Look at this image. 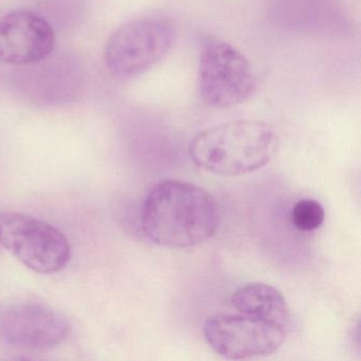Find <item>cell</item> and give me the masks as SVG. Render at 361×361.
Masks as SVG:
<instances>
[{
  "mask_svg": "<svg viewBox=\"0 0 361 361\" xmlns=\"http://www.w3.org/2000/svg\"><path fill=\"white\" fill-rule=\"evenodd\" d=\"M207 343L224 358L266 357L280 350L286 337L283 325L238 314H219L204 324Z\"/></svg>",
  "mask_w": 361,
  "mask_h": 361,
  "instance_id": "8992f818",
  "label": "cell"
},
{
  "mask_svg": "<svg viewBox=\"0 0 361 361\" xmlns=\"http://www.w3.org/2000/svg\"><path fill=\"white\" fill-rule=\"evenodd\" d=\"M232 306L240 314L272 321L286 327L290 310L282 291L267 283L253 282L238 287L231 297Z\"/></svg>",
  "mask_w": 361,
  "mask_h": 361,
  "instance_id": "9c48e42d",
  "label": "cell"
},
{
  "mask_svg": "<svg viewBox=\"0 0 361 361\" xmlns=\"http://www.w3.org/2000/svg\"><path fill=\"white\" fill-rule=\"evenodd\" d=\"M69 333L66 317L50 306L20 303L0 308V342L10 348L44 352L60 345Z\"/></svg>",
  "mask_w": 361,
  "mask_h": 361,
  "instance_id": "52a82bcc",
  "label": "cell"
},
{
  "mask_svg": "<svg viewBox=\"0 0 361 361\" xmlns=\"http://www.w3.org/2000/svg\"><path fill=\"white\" fill-rule=\"evenodd\" d=\"M324 219L322 204L310 198L295 202L291 210V221L300 231L312 232L319 229Z\"/></svg>",
  "mask_w": 361,
  "mask_h": 361,
  "instance_id": "30bf717a",
  "label": "cell"
},
{
  "mask_svg": "<svg viewBox=\"0 0 361 361\" xmlns=\"http://www.w3.org/2000/svg\"><path fill=\"white\" fill-rule=\"evenodd\" d=\"M198 92L204 104L231 109L250 98L257 77L248 59L223 39H208L198 64Z\"/></svg>",
  "mask_w": 361,
  "mask_h": 361,
  "instance_id": "277c9868",
  "label": "cell"
},
{
  "mask_svg": "<svg viewBox=\"0 0 361 361\" xmlns=\"http://www.w3.org/2000/svg\"><path fill=\"white\" fill-rule=\"evenodd\" d=\"M0 245L37 274L61 271L71 261V243L65 234L25 213L0 212Z\"/></svg>",
  "mask_w": 361,
  "mask_h": 361,
  "instance_id": "5b68a950",
  "label": "cell"
},
{
  "mask_svg": "<svg viewBox=\"0 0 361 361\" xmlns=\"http://www.w3.org/2000/svg\"><path fill=\"white\" fill-rule=\"evenodd\" d=\"M221 221L216 200L200 185L166 179L145 196L140 225L151 242L169 248H189L210 240Z\"/></svg>",
  "mask_w": 361,
  "mask_h": 361,
  "instance_id": "6da1fadb",
  "label": "cell"
},
{
  "mask_svg": "<svg viewBox=\"0 0 361 361\" xmlns=\"http://www.w3.org/2000/svg\"><path fill=\"white\" fill-rule=\"evenodd\" d=\"M172 20L159 16L135 18L109 37L104 60L109 73L120 80L145 75L166 58L176 42Z\"/></svg>",
  "mask_w": 361,
  "mask_h": 361,
  "instance_id": "3957f363",
  "label": "cell"
},
{
  "mask_svg": "<svg viewBox=\"0 0 361 361\" xmlns=\"http://www.w3.org/2000/svg\"><path fill=\"white\" fill-rule=\"evenodd\" d=\"M280 138L271 124L238 120L206 128L189 145L192 161L219 176L250 174L269 164L278 153Z\"/></svg>",
  "mask_w": 361,
  "mask_h": 361,
  "instance_id": "7a4b0ae2",
  "label": "cell"
},
{
  "mask_svg": "<svg viewBox=\"0 0 361 361\" xmlns=\"http://www.w3.org/2000/svg\"><path fill=\"white\" fill-rule=\"evenodd\" d=\"M56 47L51 25L31 11H14L0 20V63L28 65L46 60Z\"/></svg>",
  "mask_w": 361,
  "mask_h": 361,
  "instance_id": "ba28073f",
  "label": "cell"
}]
</instances>
